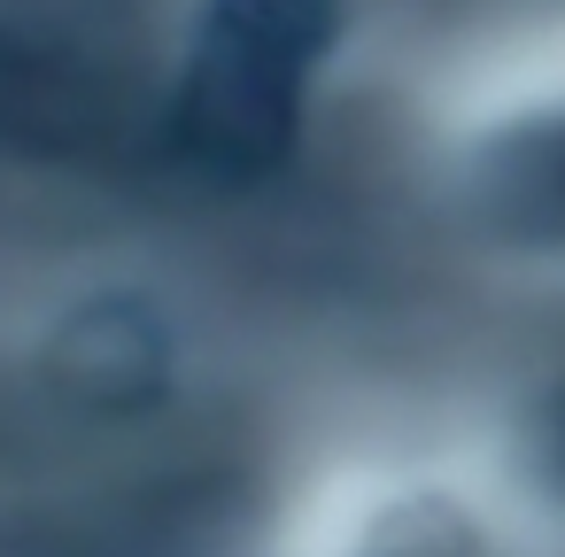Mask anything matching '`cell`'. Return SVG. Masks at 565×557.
Returning <instances> with one entry per match:
<instances>
[{
	"label": "cell",
	"instance_id": "obj_1",
	"mask_svg": "<svg viewBox=\"0 0 565 557\" xmlns=\"http://www.w3.org/2000/svg\"><path fill=\"white\" fill-rule=\"evenodd\" d=\"M326 32V0H225L210 55L179 101V140L225 171L256 179L295 132V78Z\"/></svg>",
	"mask_w": 565,
	"mask_h": 557
},
{
	"label": "cell",
	"instance_id": "obj_2",
	"mask_svg": "<svg viewBox=\"0 0 565 557\" xmlns=\"http://www.w3.org/2000/svg\"><path fill=\"white\" fill-rule=\"evenodd\" d=\"M557 202H565V156H557Z\"/></svg>",
	"mask_w": 565,
	"mask_h": 557
}]
</instances>
